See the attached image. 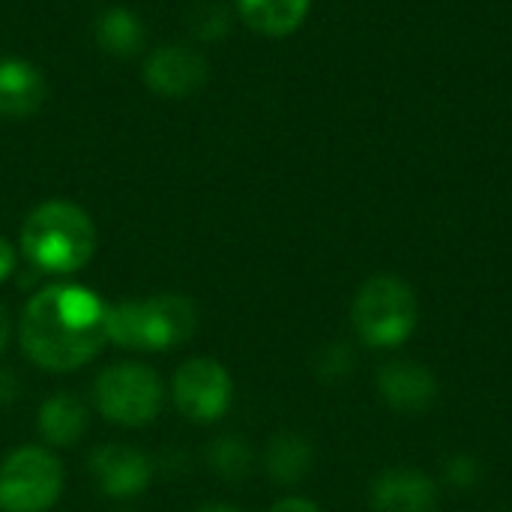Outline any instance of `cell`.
<instances>
[{
  "instance_id": "obj_1",
  "label": "cell",
  "mask_w": 512,
  "mask_h": 512,
  "mask_svg": "<svg viewBox=\"0 0 512 512\" xmlns=\"http://www.w3.org/2000/svg\"><path fill=\"white\" fill-rule=\"evenodd\" d=\"M105 312L108 303L96 291L75 282H51L39 288L21 312V351L45 372H75L108 342Z\"/></svg>"
},
{
  "instance_id": "obj_2",
  "label": "cell",
  "mask_w": 512,
  "mask_h": 512,
  "mask_svg": "<svg viewBox=\"0 0 512 512\" xmlns=\"http://www.w3.org/2000/svg\"><path fill=\"white\" fill-rule=\"evenodd\" d=\"M18 243L36 273L69 276L96 255V225L84 207L51 198L27 213Z\"/></svg>"
},
{
  "instance_id": "obj_3",
  "label": "cell",
  "mask_w": 512,
  "mask_h": 512,
  "mask_svg": "<svg viewBox=\"0 0 512 512\" xmlns=\"http://www.w3.org/2000/svg\"><path fill=\"white\" fill-rule=\"evenodd\" d=\"M198 312L183 294H156L147 300H123L105 312V336L126 351H171L192 339Z\"/></svg>"
},
{
  "instance_id": "obj_4",
  "label": "cell",
  "mask_w": 512,
  "mask_h": 512,
  "mask_svg": "<svg viewBox=\"0 0 512 512\" xmlns=\"http://www.w3.org/2000/svg\"><path fill=\"white\" fill-rule=\"evenodd\" d=\"M417 297L399 276H372L354 297L351 321L372 348H396L417 327Z\"/></svg>"
},
{
  "instance_id": "obj_5",
  "label": "cell",
  "mask_w": 512,
  "mask_h": 512,
  "mask_svg": "<svg viewBox=\"0 0 512 512\" xmlns=\"http://www.w3.org/2000/svg\"><path fill=\"white\" fill-rule=\"evenodd\" d=\"M93 399L96 411L108 423L138 429L159 417L165 405V384L144 363H114L99 372L93 384Z\"/></svg>"
},
{
  "instance_id": "obj_6",
  "label": "cell",
  "mask_w": 512,
  "mask_h": 512,
  "mask_svg": "<svg viewBox=\"0 0 512 512\" xmlns=\"http://www.w3.org/2000/svg\"><path fill=\"white\" fill-rule=\"evenodd\" d=\"M63 492V465L48 447H18L0 465V510L45 512Z\"/></svg>"
},
{
  "instance_id": "obj_7",
  "label": "cell",
  "mask_w": 512,
  "mask_h": 512,
  "mask_svg": "<svg viewBox=\"0 0 512 512\" xmlns=\"http://www.w3.org/2000/svg\"><path fill=\"white\" fill-rule=\"evenodd\" d=\"M174 408L198 426H210L222 420L234 399V381L228 369L213 357H192L186 360L171 381Z\"/></svg>"
},
{
  "instance_id": "obj_8",
  "label": "cell",
  "mask_w": 512,
  "mask_h": 512,
  "mask_svg": "<svg viewBox=\"0 0 512 512\" xmlns=\"http://www.w3.org/2000/svg\"><path fill=\"white\" fill-rule=\"evenodd\" d=\"M141 78L162 99H186L207 84V60L192 45H159L147 54Z\"/></svg>"
},
{
  "instance_id": "obj_9",
  "label": "cell",
  "mask_w": 512,
  "mask_h": 512,
  "mask_svg": "<svg viewBox=\"0 0 512 512\" xmlns=\"http://www.w3.org/2000/svg\"><path fill=\"white\" fill-rule=\"evenodd\" d=\"M90 477L99 492L117 501L138 498L153 480V462L147 453L129 444H102L90 453Z\"/></svg>"
},
{
  "instance_id": "obj_10",
  "label": "cell",
  "mask_w": 512,
  "mask_h": 512,
  "mask_svg": "<svg viewBox=\"0 0 512 512\" xmlns=\"http://www.w3.org/2000/svg\"><path fill=\"white\" fill-rule=\"evenodd\" d=\"M378 393L402 414H423L438 399V381L423 363L396 360L378 372Z\"/></svg>"
},
{
  "instance_id": "obj_11",
  "label": "cell",
  "mask_w": 512,
  "mask_h": 512,
  "mask_svg": "<svg viewBox=\"0 0 512 512\" xmlns=\"http://www.w3.org/2000/svg\"><path fill=\"white\" fill-rule=\"evenodd\" d=\"M48 99L42 69L24 57H0V117L27 120Z\"/></svg>"
},
{
  "instance_id": "obj_12",
  "label": "cell",
  "mask_w": 512,
  "mask_h": 512,
  "mask_svg": "<svg viewBox=\"0 0 512 512\" xmlns=\"http://www.w3.org/2000/svg\"><path fill=\"white\" fill-rule=\"evenodd\" d=\"M372 507L378 512H435L438 489L420 471L393 468L372 483Z\"/></svg>"
},
{
  "instance_id": "obj_13",
  "label": "cell",
  "mask_w": 512,
  "mask_h": 512,
  "mask_svg": "<svg viewBox=\"0 0 512 512\" xmlns=\"http://www.w3.org/2000/svg\"><path fill=\"white\" fill-rule=\"evenodd\" d=\"M87 420H90L87 408H84V402L78 396L54 393L39 405L36 429H39V438L45 441V447L66 450V447H75L84 438Z\"/></svg>"
},
{
  "instance_id": "obj_14",
  "label": "cell",
  "mask_w": 512,
  "mask_h": 512,
  "mask_svg": "<svg viewBox=\"0 0 512 512\" xmlns=\"http://www.w3.org/2000/svg\"><path fill=\"white\" fill-rule=\"evenodd\" d=\"M312 0H237V12L255 33L264 36H288L294 33L306 15Z\"/></svg>"
},
{
  "instance_id": "obj_15",
  "label": "cell",
  "mask_w": 512,
  "mask_h": 512,
  "mask_svg": "<svg viewBox=\"0 0 512 512\" xmlns=\"http://www.w3.org/2000/svg\"><path fill=\"white\" fill-rule=\"evenodd\" d=\"M96 42L105 54L111 57H132L141 51L144 39H147V30L141 24V18L126 9V6H111L99 15L96 27Z\"/></svg>"
},
{
  "instance_id": "obj_16",
  "label": "cell",
  "mask_w": 512,
  "mask_h": 512,
  "mask_svg": "<svg viewBox=\"0 0 512 512\" xmlns=\"http://www.w3.org/2000/svg\"><path fill=\"white\" fill-rule=\"evenodd\" d=\"M264 465L267 474L282 483V486H294L300 483L309 468H312V444L297 435V432H279L270 438L267 453H264Z\"/></svg>"
},
{
  "instance_id": "obj_17",
  "label": "cell",
  "mask_w": 512,
  "mask_h": 512,
  "mask_svg": "<svg viewBox=\"0 0 512 512\" xmlns=\"http://www.w3.org/2000/svg\"><path fill=\"white\" fill-rule=\"evenodd\" d=\"M207 465L222 480H243L252 471V450L240 435H222L207 447Z\"/></svg>"
},
{
  "instance_id": "obj_18",
  "label": "cell",
  "mask_w": 512,
  "mask_h": 512,
  "mask_svg": "<svg viewBox=\"0 0 512 512\" xmlns=\"http://www.w3.org/2000/svg\"><path fill=\"white\" fill-rule=\"evenodd\" d=\"M354 372V351L345 342H330L315 354V375L321 381H342Z\"/></svg>"
},
{
  "instance_id": "obj_19",
  "label": "cell",
  "mask_w": 512,
  "mask_h": 512,
  "mask_svg": "<svg viewBox=\"0 0 512 512\" xmlns=\"http://www.w3.org/2000/svg\"><path fill=\"white\" fill-rule=\"evenodd\" d=\"M189 30L198 36V39H222L228 33V12L222 6H198L192 15H189Z\"/></svg>"
},
{
  "instance_id": "obj_20",
  "label": "cell",
  "mask_w": 512,
  "mask_h": 512,
  "mask_svg": "<svg viewBox=\"0 0 512 512\" xmlns=\"http://www.w3.org/2000/svg\"><path fill=\"white\" fill-rule=\"evenodd\" d=\"M444 477H447V483H450L456 492H471V489H477L483 471H480V462H477L474 456L459 453V456H453V459L447 462Z\"/></svg>"
},
{
  "instance_id": "obj_21",
  "label": "cell",
  "mask_w": 512,
  "mask_h": 512,
  "mask_svg": "<svg viewBox=\"0 0 512 512\" xmlns=\"http://www.w3.org/2000/svg\"><path fill=\"white\" fill-rule=\"evenodd\" d=\"M15 264H18L15 246L6 237H0V282H6L15 273Z\"/></svg>"
},
{
  "instance_id": "obj_22",
  "label": "cell",
  "mask_w": 512,
  "mask_h": 512,
  "mask_svg": "<svg viewBox=\"0 0 512 512\" xmlns=\"http://www.w3.org/2000/svg\"><path fill=\"white\" fill-rule=\"evenodd\" d=\"M18 396V381L9 369H0V405H9Z\"/></svg>"
},
{
  "instance_id": "obj_23",
  "label": "cell",
  "mask_w": 512,
  "mask_h": 512,
  "mask_svg": "<svg viewBox=\"0 0 512 512\" xmlns=\"http://www.w3.org/2000/svg\"><path fill=\"white\" fill-rule=\"evenodd\" d=\"M270 512H321L312 501H306V498H282L276 507Z\"/></svg>"
},
{
  "instance_id": "obj_24",
  "label": "cell",
  "mask_w": 512,
  "mask_h": 512,
  "mask_svg": "<svg viewBox=\"0 0 512 512\" xmlns=\"http://www.w3.org/2000/svg\"><path fill=\"white\" fill-rule=\"evenodd\" d=\"M9 312H6V306L0 303V354L6 351V345H9Z\"/></svg>"
},
{
  "instance_id": "obj_25",
  "label": "cell",
  "mask_w": 512,
  "mask_h": 512,
  "mask_svg": "<svg viewBox=\"0 0 512 512\" xmlns=\"http://www.w3.org/2000/svg\"><path fill=\"white\" fill-rule=\"evenodd\" d=\"M198 512H243V510H237V507H228V504H207V507H201Z\"/></svg>"
}]
</instances>
